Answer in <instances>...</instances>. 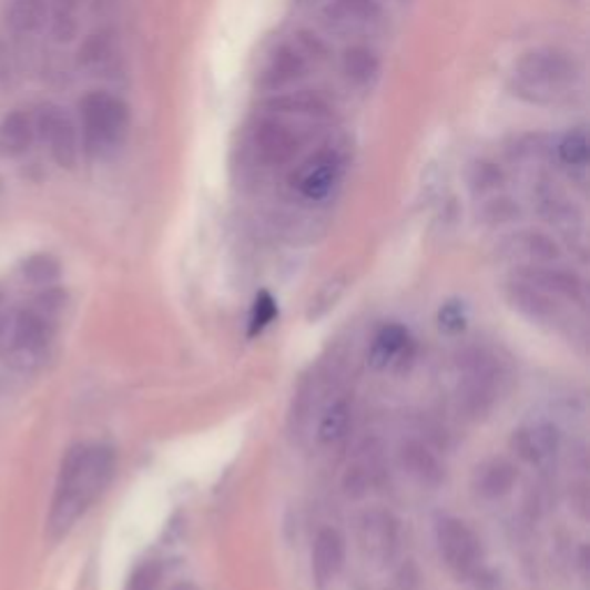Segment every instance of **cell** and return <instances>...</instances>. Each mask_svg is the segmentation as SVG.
<instances>
[{
  "mask_svg": "<svg viewBox=\"0 0 590 590\" xmlns=\"http://www.w3.org/2000/svg\"><path fill=\"white\" fill-rule=\"evenodd\" d=\"M558 155H560V160H563L570 166H586L588 164V155H590L586 132L577 130V132L566 134V139L560 141V145H558Z\"/></svg>",
  "mask_w": 590,
  "mask_h": 590,
  "instance_id": "28",
  "label": "cell"
},
{
  "mask_svg": "<svg viewBox=\"0 0 590 590\" xmlns=\"http://www.w3.org/2000/svg\"><path fill=\"white\" fill-rule=\"evenodd\" d=\"M399 464L413 482L427 489H436L442 482V478H446V470H442L438 457L420 440L401 442Z\"/></svg>",
  "mask_w": 590,
  "mask_h": 590,
  "instance_id": "15",
  "label": "cell"
},
{
  "mask_svg": "<svg viewBox=\"0 0 590 590\" xmlns=\"http://www.w3.org/2000/svg\"><path fill=\"white\" fill-rule=\"evenodd\" d=\"M517 279L536 286L538 291L547 295H563V298L586 305V286L583 282L566 271H553V268H542V265H521L517 271Z\"/></svg>",
  "mask_w": 590,
  "mask_h": 590,
  "instance_id": "14",
  "label": "cell"
},
{
  "mask_svg": "<svg viewBox=\"0 0 590 590\" xmlns=\"http://www.w3.org/2000/svg\"><path fill=\"white\" fill-rule=\"evenodd\" d=\"M413 356H416V342H413L410 333L399 323H386L374 335L367 360L374 369H390L404 367L413 360Z\"/></svg>",
  "mask_w": 590,
  "mask_h": 590,
  "instance_id": "12",
  "label": "cell"
},
{
  "mask_svg": "<svg viewBox=\"0 0 590 590\" xmlns=\"http://www.w3.org/2000/svg\"><path fill=\"white\" fill-rule=\"evenodd\" d=\"M466 321H468V312L461 301H448L438 309V326L440 330H446L450 335L461 333L466 328Z\"/></svg>",
  "mask_w": 590,
  "mask_h": 590,
  "instance_id": "30",
  "label": "cell"
},
{
  "mask_svg": "<svg viewBox=\"0 0 590 590\" xmlns=\"http://www.w3.org/2000/svg\"><path fill=\"white\" fill-rule=\"evenodd\" d=\"M517 468L506 459H489L480 464L474 474V489L485 500L508 496L517 485Z\"/></svg>",
  "mask_w": 590,
  "mask_h": 590,
  "instance_id": "19",
  "label": "cell"
},
{
  "mask_svg": "<svg viewBox=\"0 0 590 590\" xmlns=\"http://www.w3.org/2000/svg\"><path fill=\"white\" fill-rule=\"evenodd\" d=\"M12 328H14V312H6L0 307V356H6L12 344Z\"/></svg>",
  "mask_w": 590,
  "mask_h": 590,
  "instance_id": "34",
  "label": "cell"
},
{
  "mask_svg": "<svg viewBox=\"0 0 590 590\" xmlns=\"http://www.w3.org/2000/svg\"><path fill=\"white\" fill-rule=\"evenodd\" d=\"M519 213V208H517V205L512 203V201H508V199H498V201H491L489 205H487V217H489V222H508V220H512L515 215Z\"/></svg>",
  "mask_w": 590,
  "mask_h": 590,
  "instance_id": "33",
  "label": "cell"
},
{
  "mask_svg": "<svg viewBox=\"0 0 590 590\" xmlns=\"http://www.w3.org/2000/svg\"><path fill=\"white\" fill-rule=\"evenodd\" d=\"M160 579H162L160 563H155V560H145V563L134 568L125 590H157Z\"/></svg>",
  "mask_w": 590,
  "mask_h": 590,
  "instance_id": "31",
  "label": "cell"
},
{
  "mask_svg": "<svg viewBox=\"0 0 590 590\" xmlns=\"http://www.w3.org/2000/svg\"><path fill=\"white\" fill-rule=\"evenodd\" d=\"M344 568V538L339 530L321 528L312 547V572L318 586H328Z\"/></svg>",
  "mask_w": 590,
  "mask_h": 590,
  "instance_id": "16",
  "label": "cell"
},
{
  "mask_svg": "<svg viewBox=\"0 0 590 590\" xmlns=\"http://www.w3.org/2000/svg\"><path fill=\"white\" fill-rule=\"evenodd\" d=\"M399 3H404V6H408V3H413V0H399Z\"/></svg>",
  "mask_w": 590,
  "mask_h": 590,
  "instance_id": "35",
  "label": "cell"
},
{
  "mask_svg": "<svg viewBox=\"0 0 590 590\" xmlns=\"http://www.w3.org/2000/svg\"><path fill=\"white\" fill-rule=\"evenodd\" d=\"M344 173V157L337 148H323L312 155L295 173L293 185L309 201H323L330 196Z\"/></svg>",
  "mask_w": 590,
  "mask_h": 590,
  "instance_id": "9",
  "label": "cell"
},
{
  "mask_svg": "<svg viewBox=\"0 0 590 590\" xmlns=\"http://www.w3.org/2000/svg\"><path fill=\"white\" fill-rule=\"evenodd\" d=\"M397 542H399L397 521L393 519L390 512L374 508L358 519V545L365 558L372 560V563L383 566L393 560Z\"/></svg>",
  "mask_w": 590,
  "mask_h": 590,
  "instance_id": "10",
  "label": "cell"
},
{
  "mask_svg": "<svg viewBox=\"0 0 590 590\" xmlns=\"http://www.w3.org/2000/svg\"><path fill=\"white\" fill-rule=\"evenodd\" d=\"M434 536L442 563H446V568L455 577L466 579L480 568L482 545L474 533V528H470L466 521L457 517H440L436 521Z\"/></svg>",
  "mask_w": 590,
  "mask_h": 590,
  "instance_id": "6",
  "label": "cell"
},
{
  "mask_svg": "<svg viewBox=\"0 0 590 590\" xmlns=\"http://www.w3.org/2000/svg\"><path fill=\"white\" fill-rule=\"evenodd\" d=\"M68 305V293L63 288L47 286L31 303L14 312L12 344L6 353L8 363L19 372H35L49 356V348L55 337L58 318Z\"/></svg>",
  "mask_w": 590,
  "mask_h": 590,
  "instance_id": "2",
  "label": "cell"
},
{
  "mask_svg": "<svg viewBox=\"0 0 590 590\" xmlns=\"http://www.w3.org/2000/svg\"><path fill=\"white\" fill-rule=\"evenodd\" d=\"M510 446L526 464L545 466L560 450V431L549 423H530L515 429Z\"/></svg>",
  "mask_w": 590,
  "mask_h": 590,
  "instance_id": "13",
  "label": "cell"
},
{
  "mask_svg": "<svg viewBox=\"0 0 590 590\" xmlns=\"http://www.w3.org/2000/svg\"><path fill=\"white\" fill-rule=\"evenodd\" d=\"M275 316H277L275 298L268 291H261L256 295V301L252 305V314H250V337L261 335L275 321Z\"/></svg>",
  "mask_w": 590,
  "mask_h": 590,
  "instance_id": "27",
  "label": "cell"
},
{
  "mask_svg": "<svg viewBox=\"0 0 590 590\" xmlns=\"http://www.w3.org/2000/svg\"><path fill=\"white\" fill-rule=\"evenodd\" d=\"M470 183H474L476 190L485 192V190H491L500 183V171L494 166V164H485L480 162L476 169H474V179H470Z\"/></svg>",
  "mask_w": 590,
  "mask_h": 590,
  "instance_id": "32",
  "label": "cell"
},
{
  "mask_svg": "<svg viewBox=\"0 0 590 590\" xmlns=\"http://www.w3.org/2000/svg\"><path fill=\"white\" fill-rule=\"evenodd\" d=\"M500 252H503V256L521 261L526 265L551 263L560 256L558 245L540 231H519L508 235L503 245H500Z\"/></svg>",
  "mask_w": 590,
  "mask_h": 590,
  "instance_id": "17",
  "label": "cell"
},
{
  "mask_svg": "<svg viewBox=\"0 0 590 590\" xmlns=\"http://www.w3.org/2000/svg\"><path fill=\"white\" fill-rule=\"evenodd\" d=\"M252 145L256 157L268 166H284L298 155L303 139L301 132L291 125L288 118L277 113H265L254 125Z\"/></svg>",
  "mask_w": 590,
  "mask_h": 590,
  "instance_id": "8",
  "label": "cell"
},
{
  "mask_svg": "<svg viewBox=\"0 0 590 590\" xmlns=\"http://www.w3.org/2000/svg\"><path fill=\"white\" fill-rule=\"evenodd\" d=\"M326 44H323L316 35L309 33H295L288 42H282L268 61H265L258 83L263 91L282 93L284 88L298 83L309 74L312 68H316L323 58H326Z\"/></svg>",
  "mask_w": 590,
  "mask_h": 590,
  "instance_id": "5",
  "label": "cell"
},
{
  "mask_svg": "<svg viewBox=\"0 0 590 590\" xmlns=\"http://www.w3.org/2000/svg\"><path fill=\"white\" fill-rule=\"evenodd\" d=\"M265 111L284 115V118H301V121H312V123L328 121L330 118V106L318 95L307 93V91L282 93L265 102Z\"/></svg>",
  "mask_w": 590,
  "mask_h": 590,
  "instance_id": "18",
  "label": "cell"
},
{
  "mask_svg": "<svg viewBox=\"0 0 590 590\" xmlns=\"http://www.w3.org/2000/svg\"><path fill=\"white\" fill-rule=\"evenodd\" d=\"M342 293H344V282L342 279H333V282H328L326 286H323L312 298V305H309V312H307L309 321L326 316L337 305V301L342 298Z\"/></svg>",
  "mask_w": 590,
  "mask_h": 590,
  "instance_id": "29",
  "label": "cell"
},
{
  "mask_svg": "<svg viewBox=\"0 0 590 590\" xmlns=\"http://www.w3.org/2000/svg\"><path fill=\"white\" fill-rule=\"evenodd\" d=\"M83 0H51V28L58 40H72Z\"/></svg>",
  "mask_w": 590,
  "mask_h": 590,
  "instance_id": "25",
  "label": "cell"
},
{
  "mask_svg": "<svg viewBox=\"0 0 590 590\" xmlns=\"http://www.w3.org/2000/svg\"><path fill=\"white\" fill-rule=\"evenodd\" d=\"M23 277L35 286H53L61 277V263L51 254H33L31 258L23 261Z\"/></svg>",
  "mask_w": 590,
  "mask_h": 590,
  "instance_id": "26",
  "label": "cell"
},
{
  "mask_svg": "<svg viewBox=\"0 0 590 590\" xmlns=\"http://www.w3.org/2000/svg\"><path fill=\"white\" fill-rule=\"evenodd\" d=\"M323 21L342 35L374 33L380 26V10L374 0H328Z\"/></svg>",
  "mask_w": 590,
  "mask_h": 590,
  "instance_id": "11",
  "label": "cell"
},
{
  "mask_svg": "<svg viewBox=\"0 0 590 590\" xmlns=\"http://www.w3.org/2000/svg\"><path fill=\"white\" fill-rule=\"evenodd\" d=\"M0 307H3V293H0Z\"/></svg>",
  "mask_w": 590,
  "mask_h": 590,
  "instance_id": "37",
  "label": "cell"
},
{
  "mask_svg": "<svg viewBox=\"0 0 590 590\" xmlns=\"http://www.w3.org/2000/svg\"><path fill=\"white\" fill-rule=\"evenodd\" d=\"M342 72L353 85L365 88L378 74V58L374 55V51H369L365 47H353L344 55Z\"/></svg>",
  "mask_w": 590,
  "mask_h": 590,
  "instance_id": "23",
  "label": "cell"
},
{
  "mask_svg": "<svg viewBox=\"0 0 590 590\" xmlns=\"http://www.w3.org/2000/svg\"><path fill=\"white\" fill-rule=\"evenodd\" d=\"M83 148L95 157H109L121 148L130 132V109L111 93L98 91L81 102Z\"/></svg>",
  "mask_w": 590,
  "mask_h": 590,
  "instance_id": "4",
  "label": "cell"
},
{
  "mask_svg": "<svg viewBox=\"0 0 590 590\" xmlns=\"http://www.w3.org/2000/svg\"><path fill=\"white\" fill-rule=\"evenodd\" d=\"M350 420L353 416H350L348 401L344 399L333 401L326 410H323V416L318 420V427H316L318 442H323V446H335V442H339L348 434Z\"/></svg>",
  "mask_w": 590,
  "mask_h": 590,
  "instance_id": "22",
  "label": "cell"
},
{
  "mask_svg": "<svg viewBox=\"0 0 590 590\" xmlns=\"http://www.w3.org/2000/svg\"><path fill=\"white\" fill-rule=\"evenodd\" d=\"M35 141V123L28 113L14 111L0 123V157L23 155Z\"/></svg>",
  "mask_w": 590,
  "mask_h": 590,
  "instance_id": "21",
  "label": "cell"
},
{
  "mask_svg": "<svg viewBox=\"0 0 590 590\" xmlns=\"http://www.w3.org/2000/svg\"><path fill=\"white\" fill-rule=\"evenodd\" d=\"M115 470V452L102 442H79L63 457L47 519L51 540L65 538L77 521L95 506Z\"/></svg>",
  "mask_w": 590,
  "mask_h": 590,
  "instance_id": "1",
  "label": "cell"
},
{
  "mask_svg": "<svg viewBox=\"0 0 590 590\" xmlns=\"http://www.w3.org/2000/svg\"><path fill=\"white\" fill-rule=\"evenodd\" d=\"M574 58L560 49H533L523 53L512 72V91L526 102L551 104L566 98L579 81Z\"/></svg>",
  "mask_w": 590,
  "mask_h": 590,
  "instance_id": "3",
  "label": "cell"
},
{
  "mask_svg": "<svg viewBox=\"0 0 590 590\" xmlns=\"http://www.w3.org/2000/svg\"><path fill=\"white\" fill-rule=\"evenodd\" d=\"M47 19V0H12L8 21L17 33H33Z\"/></svg>",
  "mask_w": 590,
  "mask_h": 590,
  "instance_id": "24",
  "label": "cell"
},
{
  "mask_svg": "<svg viewBox=\"0 0 590 590\" xmlns=\"http://www.w3.org/2000/svg\"><path fill=\"white\" fill-rule=\"evenodd\" d=\"M179 590H192V588H190V586H181Z\"/></svg>",
  "mask_w": 590,
  "mask_h": 590,
  "instance_id": "36",
  "label": "cell"
},
{
  "mask_svg": "<svg viewBox=\"0 0 590 590\" xmlns=\"http://www.w3.org/2000/svg\"><path fill=\"white\" fill-rule=\"evenodd\" d=\"M35 136L49 148L51 157L63 169H74L79 162V130L72 115L58 104H44L33 118Z\"/></svg>",
  "mask_w": 590,
  "mask_h": 590,
  "instance_id": "7",
  "label": "cell"
},
{
  "mask_svg": "<svg viewBox=\"0 0 590 590\" xmlns=\"http://www.w3.org/2000/svg\"><path fill=\"white\" fill-rule=\"evenodd\" d=\"M508 301L510 305L521 312L526 318L536 323H556L558 321V307L551 301V295L538 291L521 279L512 282L508 286Z\"/></svg>",
  "mask_w": 590,
  "mask_h": 590,
  "instance_id": "20",
  "label": "cell"
}]
</instances>
